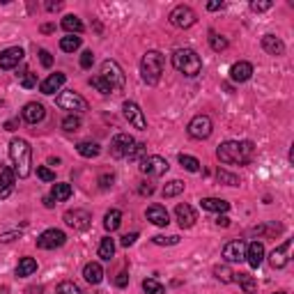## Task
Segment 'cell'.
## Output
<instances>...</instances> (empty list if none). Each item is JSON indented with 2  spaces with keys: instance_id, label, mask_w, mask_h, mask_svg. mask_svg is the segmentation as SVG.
<instances>
[{
  "instance_id": "obj_42",
  "label": "cell",
  "mask_w": 294,
  "mask_h": 294,
  "mask_svg": "<svg viewBox=\"0 0 294 294\" xmlns=\"http://www.w3.org/2000/svg\"><path fill=\"white\" fill-rule=\"evenodd\" d=\"M58 294H85V292H83L76 283L65 281V283H60V285H58Z\"/></svg>"
},
{
  "instance_id": "obj_17",
  "label": "cell",
  "mask_w": 294,
  "mask_h": 294,
  "mask_svg": "<svg viewBox=\"0 0 294 294\" xmlns=\"http://www.w3.org/2000/svg\"><path fill=\"white\" fill-rule=\"evenodd\" d=\"M23 48L21 46H12L7 48V51L0 53V69H14V67L19 65V62L23 60Z\"/></svg>"
},
{
  "instance_id": "obj_51",
  "label": "cell",
  "mask_w": 294,
  "mask_h": 294,
  "mask_svg": "<svg viewBox=\"0 0 294 294\" xmlns=\"http://www.w3.org/2000/svg\"><path fill=\"white\" fill-rule=\"evenodd\" d=\"M113 182H115V175H113V173H106V175H101V177H99V186H101V189H111Z\"/></svg>"
},
{
  "instance_id": "obj_30",
  "label": "cell",
  "mask_w": 294,
  "mask_h": 294,
  "mask_svg": "<svg viewBox=\"0 0 294 294\" xmlns=\"http://www.w3.org/2000/svg\"><path fill=\"white\" fill-rule=\"evenodd\" d=\"M71 193H74V189H71V184H53V189H51V198L56 200V203H65V200H69L71 198Z\"/></svg>"
},
{
  "instance_id": "obj_45",
  "label": "cell",
  "mask_w": 294,
  "mask_h": 294,
  "mask_svg": "<svg viewBox=\"0 0 294 294\" xmlns=\"http://www.w3.org/2000/svg\"><path fill=\"white\" fill-rule=\"evenodd\" d=\"M177 242H179V237H163V234L152 237V244H156V246H175Z\"/></svg>"
},
{
  "instance_id": "obj_5",
  "label": "cell",
  "mask_w": 294,
  "mask_h": 294,
  "mask_svg": "<svg viewBox=\"0 0 294 294\" xmlns=\"http://www.w3.org/2000/svg\"><path fill=\"white\" fill-rule=\"evenodd\" d=\"M56 104L60 106L62 111H71V115H78V113H85L87 111V101L83 99L78 92L74 90H65L56 97Z\"/></svg>"
},
{
  "instance_id": "obj_46",
  "label": "cell",
  "mask_w": 294,
  "mask_h": 294,
  "mask_svg": "<svg viewBox=\"0 0 294 294\" xmlns=\"http://www.w3.org/2000/svg\"><path fill=\"white\" fill-rule=\"evenodd\" d=\"M145 152H147V145L145 143H136L134 152H131V156H129V161H143L145 159Z\"/></svg>"
},
{
  "instance_id": "obj_11",
  "label": "cell",
  "mask_w": 294,
  "mask_h": 294,
  "mask_svg": "<svg viewBox=\"0 0 294 294\" xmlns=\"http://www.w3.org/2000/svg\"><path fill=\"white\" fill-rule=\"evenodd\" d=\"M168 21L173 23L175 28H191L195 21H198V16H195V12L189 7V5H177V7L170 12V16H168Z\"/></svg>"
},
{
  "instance_id": "obj_48",
  "label": "cell",
  "mask_w": 294,
  "mask_h": 294,
  "mask_svg": "<svg viewBox=\"0 0 294 294\" xmlns=\"http://www.w3.org/2000/svg\"><path fill=\"white\" fill-rule=\"evenodd\" d=\"M271 7H273L271 0H255V3H251L253 12H267V9H271Z\"/></svg>"
},
{
  "instance_id": "obj_1",
  "label": "cell",
  "mask_w": 294,
  "mask_h": 294,
  "mask_svg": "<svg viewBox=\"0 0 294 294\" xmlns=\"http://www.w3.org/2000/svg\"><path fill=\"white\" fill-rule=\"evenodd\" d=\"M253 154H255V145L251 140H225V143L218 145L216 156L220 163L225 166H246L251 163Z\"/></svg>"
},
{
  "instance_id": "obj_64",
  "label": "cell",
  "mask_w": 294,
  "mask_h": 294,
  "mask_svg": "<svg viewBox=\"0 0 294 294\" xmlns=\"http://www.w3.org/2000/svg\"><path fill=\"white\" fill-rule=\"evenodd\" d=\"M276 294H285V292H276Z\"/></svg>"
},
{
  "instance_id": "obj_23",
  "label": "cell",
  "mask_w": 294,
  "mask_h": 294,
  "mask_svg": "<svg viewBox=\"0 0 294 294\" xmlns=\"http://www.w3.org/2000/svg\"><path fill=\"white\" fill-rule=\"evenodd\" d=\"M14 182H16V173L14 168H3L0 170V200H5L14 189Z\"/></svg>"
},
{
  "instance_id": "obj_22",
  "label": "cell",
  "mask_w": 294,
  "mask_h": 294,
  "mask_svg": "<svg viewBox=\"0 0 294 294\" xmlns=\"http://www.w3.org/2000/svg\"><path fill=\"white\" fill-rule=\"evenodd\" d=\"M23 120L28 122V124H39V122L44 120V115H46V111H44L42 104H37V101H30V104L23 106Z\"/></svg>"
},
{
  "instance_id": "obj_12",
  "label": "cell",
  "mask_w": 294,
  "mask_h": 294,
  "mask_svg": "<svg viewBox=\"0 0 294 294\" xmlns=\"http://www.w3.org/2000/svg\"><path fill=\"white\" fill-rule=\"evenodd\" d=\"M122 113H124L126 122H129L134 129H138V131H145L147 129L145 113L140 111V106L136 104V101H124V104H122Z\"/></svg>"
},
{
  "instance_id": "obj_41",
  "label": "cell",
  "mask_w": 294,
  "mask_h": 294,
  "mask_svg": "<svg viewBox=\"0 0 294 294\" xmlns=\"http://www.w3.org/2000/svg\"><path fill=\"white\" fill-rule=\"evenodd\" d=\"M214 276H216L220 283H232V281H234V273L230 271L225 264H218V267H214Z\"/></svg>"
},
{
  "instance_id": "obj_60",
  "label": "cell",
  "mask_w": 294,
  "mask_h": 294,
  "mask_svg": "<svg viewBox=\"0 0 294 294\" xmlns=\"http://www.w3.org/2000/svg\"><path fill=\"white\" fill-rule=\"evenodd\" d=\"M53 30H56L53 23H44V26H42V32H53Z\"/></svg>"
},
{
  "instance_id": "obj_24",
  "label": "cell",
  "mask_w": 294,
  "mask_h": 294,
  "mask_svg": "<svg viewBox=\"0 0 294 294\" xmlns=\"http://www.w3.org/2000/svg\"><path fill=\"white\" fill-rule=\"evenodd\" d=\"M83 278H85L90 285H99L104 281V269H101L99 262H87L83 267Z\"/></svg>"
},
{
  "instance_id": "obj_34",
  "label": "cell",
  "mask_w": 294,
  "mask_h": 294,
  "mask_svg": "<svg viewBox=\"0 0 294 294\" xmlns=\"http://www.w3.org/2000/svg\"><path fill=\"white\" fill-rule=\"evenodd\" d=\"M60 48H62L65 53L78 51V48H81V37H78V35H67V37H62V39H60Z\"/></svg>"
},
{
  "instance_id": "obj_40",
  "label": "cell",
  "mask_w": 294,
  "mask_h": 294,
  "mask_svg": "<svg viewBox=\"0 0 294 294\" xmlns=\"http://www.w3.org/2000/svg\"><path fill=\"white\" fill-rule=\"evenodd\" d=\"M62 129H65L67 134L78 131V129H81V117H78V115H67L65 120H62Z\"/></svg>"
},
{
  "instance_id": "obj_63",
  "label": "cell",
  "mask_w": 294,
  "mask_h": 294,
  "mask_svg": "<svg viewBox=\"0 0 294 294\" xmlns=\"http://www.w3.org/2000/svg\"><path fill=\"white\" fill-rule=\"evenodd\" d=\"M0 294H9V290H7V287H3V290H0Z\"/></svg>"
},
{
  "instance_id": "obj_33",
  "label": "cell",
  "mask_w": 294,
  "mask_h": 294,
  "mask_svg": "<svg viewBox=\"0 0 294 294\" xmlns=\"http://www.w3.org/2000/svg\"><path fill=\"white\" fill-rule=\"evenodd\" d=\"M113 255H115V239L111 237H104L99 244V258L106 260V262H111Z\"/></svg>"
},
{
  "instance_id": "obj_13",
  "label": "cell",
  "mask_w": 294,
  "mask_h": 294,
  "mask_svg": "<svg viewBox=\"0 0 294 294\" xmlns=\"http://www.w3.org/2000/svg\"><path fill=\"white\" fill-rule=\"evenodd\" d=\"M62 218H65V223L74 230H87L92 223V216L87 209H69V212H65Z\"/></svg>"
},
{
  "instance_id": "obj_3",
  "label": "cell",
  "mask_w": 294,
  "mask_h": 294,
  "mask_svg": "<svg viewBox=\"0 0 294 294\" xmlns=\"http://www.w3.org/2000/svg\"><path fill=\"white\" fill-rule=\"evenodd\" d=\"M173 67L186 78H195L203 71V58L193 51V48H177L173 53Z\"/></svg>"
},
{
  "instance_id": "obj_4",
  "label": "cell",
  "mask_w": 294,
  "mask_h": 294,
  "mask_svg": "<svg viewBox=\"0 0 294 294\" xmlns=\"http://www.w3.org/2000/svg\"><path fill=\"white\" fill-rule=\"evenodd\" d=\"M163 74V56L159 51H147L140 60V76L147 85H156Z\"/></svg>"
},
{
  "instance_id": "obj_56",
  "label": "cell",
  "mask_w": 294,
  "mask_h": 294,
  "mask_svg": "<svg viewBox=\"0 0 294 294\" xmlns=\"http://www.w3.org/2000/svg\"><path fill=\"white\" fill-rule=\"evenodd\" d=\"M14 237H21V232H7V234H0V242H12Z\"/></svg>"
},
{
  "instance_id": "obj_28",
  "label": "cell",
  "mask_w": 294,
  "mask_h": 294,
  "mask_svg": "<svg viewBox=\"0 0 294 294\" xmlns=\"http://www.w3.org/2000/svg\"><path fill=\"white\" fill-rule=\"evenodd\" d=\"M62 28H65L69 35H81L83 30H85V26H83V21L78 16H74V14H67L65 19H62Z\"/></svg>"
},
{
  "instance_id": "obj_6",
  "label": "cell",
  "mask_w": 294,
  "mask_h": 294,
  "mask_svg": "<svg viewBox=\"0 0 294 294\" xmlns=\"http://www.w3.org/2000/svg\"><path fill=\"white\" fill-rule=\"evenodd\" d=\"M186 131H189V136H191V138H195V140L209 138V136H212V131H214L212 117H209V115H195L193 120L189 122Z\"/></svg>"
},
{
  "instance_id": "obj_15",
  "label": "cell",
  "mask_w": 294,
  "mask_h": 294,
  "mask_svg": "<svg viewBox=\"0 0 294 294\" xmlns=\"http://www.w3.org/2000/svg\"><path fill=\"white\" fill-rule=\"evenodd\" d=\"M175 218H177V223H179V228L182 230H189V228H193L195 225V220H198V214H195V209L191 207V205H177L175 207Z\"/></svg>"
},
{
  "instance_id": "obj_58",
  "label": "cell",
  "mask_w": 294,
  "mask_h": 294,
  "mask_svg": "<svg viewBox=\"0 0 294 294\" xmlns=\"http://www.w3.org/2000/svg\"><path fill=\"white\" fill-rule=\"evenodd\" d=\"M216 225H223V228H228V225H230V218H228V216H218V218H216Z\"/></svg>"
},
{
  "instance_id": "obj_16",
  "label": "cell",
  "mask_w": 294,
  "mask_h": 294,
  "mask_svg": "<svg viewBox=\"0 0 294 294\" xmlns=\"http://www.w3.org/2000/svg\"><path fill=\"white\" fill-rule=\"evenodd\" d=\"M223 258H225V262H242V260L246 258V244H244L242 239H234V242L225 244Z\"/></svg>"
},
{
  "instance_id": "obj_10",
  "label": "cell",
  "mask_w": 294,
  "mask_h": 294,
  "mask_svg": "<svg viewBox=\"0 0 294 294\" xmlns=\"http://www.w3.org/2000/svg\"><path fill=\"white\" fill-rule=\"evenodd\" d=\"M168 168H170L168 161H166L163 156H156V154L145 156V159L140 161V173L150 175V177H161V175L168 173Z\"/></svg>"
},
{
  "instance_id": "obj_55",
  "label": "cell",
  "mask_w": 294,
  "mask_h": 294,
  "mask_svg": "<svg viewBox=\"0 0 294 294\" xmlns=\"http://www.w3.org/2000/svg\"><path fill=\"white\" fill-rule=\"evenodd\" d=\"M207 9H209V12H216V9H223V3H220V0H212V3H207Z\"/></svg>"
},
{
  "instance_id": "obj_54",
  "label": "cell",
  "mask_w": 294,
  "mask_h": 294,
  "mask_svg": "<svg viewBox=\"0 0 294 294\" xmlns=\"http://www.w3.org/2000/svg\"><path fill=\"white\" fill-rule=\"evenodd\" d=\"M138 193H140V195H152V193H154V184L143 182V184L138 186Z\"/></svg>"
},
{
  "instance_id": "obj_52",
  "label": "cell",
  "mask_w": 294,
  "mask_h": 294,
  "mask_svg": "<svg viewBox=\"0 0 294 294\" xmlns=\"http://www.w3.org/2000/svg\"><path fill=\"white\" fill-rule=\"evenodd\" d=\"M136 239H138V232H131V234H124V237H122V246H124V248L134 246V244H136Z\"/></svg>"
},
{
  "instance_id": "obj_14",
  "label": "cell",
  "mask_w": 294,
  "mask_h": 294,
  "mask_svg": "<svg viewBox=\"0 0 294 294\" xmlns=\"http://www.w3.org/2000/svg\"><path fill=\"white\" fill-rule=\"evenodd\" d=\"M290 248H292V239H285L281 246L271 251V255H269V264H271L273 269L287 267V262H290Z\"/></svg>"
},
{
  "instance_id": "obj_62",
  "label": "cell",
  "mask_w": 294,
  "mask_h": 294,
  "mask_svg": "<svg viewBox=\"0 0 294 294\" xmlns=\"http://www.w3.org/2000/svg\"><path fill=\"white\" fill-rule=\"evenodd\" d=\"M60 163V159H58V156H51V159H48V166H58Z\"/></svg>"
},
{
  "instance_id": "obj_57",
  "label": "cell",
  "mask_w": 294,
  "mask_h": 294,
  "mask_svg": "<svg viewBox=\"0 0 294 294\" xmlns=\"http://www.w3.org/2000/svg\"><path fill=\"white\" fill-rule=\"evenodd\" d=\"M60 7H62V3H46V9H48V12H58Z\"/></svg>"
},
{
  "instance_id": "obj_44",
  "label": "cell",
  "mask_w": 294,
  "mask_h": 294,
  "mask_svg": "<svg viewBox=\"0 0 294 294\" xmlns=\"http://www.w3.org/2000/svg\"><path fill=\"white\" fill-rule=\"evenodd\" d=\"M37 177L42 182H56V173H53L48 166H37Z\"/></svg>"
},
{
  "instance_id": "obj_18",
  "label": "cell",
  "mask_w": 294,
  "mask_h": 294,
  "mask_svg": "<svg viewBox=\"0 0 294 294\" xmlns=\"http://www.w3.org/2000/svg\"><path fill=\"white\" fill-rule=\"evenodd\" d=\"M145 216H147L150 223H154L156 228H166V225L170 223V214H168V209H166L163 205H152V207H147Z\"/></svg>"
},
{
  "instance_id": "obj_47",
  "label": "cell",
  "mask_w": 294,
  "mask_h": 294,
  "mask_svg": "<svg viewBox=\"0 0 294 294\" xmlns=\"http://www.w3.org/2000/svg\"><path fill=\"white\" fill-rule=\"evenodd\" d=\"M21 85L26 87V90H32V87H37V76L35 74H23V78H21Z\"/></svg>"
},
{
  "instance_id": "obj_29",
  "label": "cell",
  "mask_w": 294,
  "mask_h": 294,
  "mask_svg": "<svg viewBox=\"0 0 294 294\" xmlns=\"http://www.w3.org/2000/svg\"><path fill=\"white\" fill-rule=\"evenodd\" d=\"M35 271H37V260L35 258H21V262H19V267H16V276L28 278Z\"/></svg>"
},
{
  "instance_id": "obj_26",
  "label": "cell",
  "mask_w": 294,
  "mask_h": 294,
  "mask_svg": "<svg viewBox=\"0 0 294 294\" xmlns=\"http://www.w3.org/2000/svg\"><path fill=\"white\" fill-rule=\"evenodd\" d=\"M200 207L207 209V212H216V214H225L230 209V203L223 198H203L200 200Z\"/></svg>"
},
{
  "instance_id": "obj_32",
  "label": "cell",
  "mask_w": 294,
  "mask_h": 294,
  "mask_svg": "<svg viewBox=\"0 0 294 294\" xmlns=\"http://www.w3.org/2000/svg\"><path fill=\"white\" fill-rule=\"evenodd\" d=\"M120 225H122V212H120V209H111V212H106L104 228L108 230V232H115Z\"/></svg>"
},
{
  "instance_id": "obj_25",
  "label": "cell",
  "mask_w": 294,
  "mask_h": 294,
  "mask_svg": "<svg viewBox=\"0 0 294 294\" xmlns=\"http://www.w3.org/2000/svg\"><path fill=\"white\" fill-rule=\"evenodd\" d=\"M262 48L269 53V56H283V53H285V44H283V39L276 37V35H264Z\"/></svg>"
},
{
  "instance_id": "obj_20",
  "label": "cell",
  "mask_w": 294,
  "mask_h": 294,
  "mask_svg": "<svg viewBox=\"0 0 294 294\" xmlns=\"http://www.w3.org/2000/svg\"><path fill=\"white\" fill-rule=\"evenodd\" d=\"M251 76H253V65L246 60L234 62V65L230 67V78H232L234 83H246Z\"/></svg>"
},
{
  "instance_id": "obj_21",
  "label": "cell",
  "mask_w": 294,
  "mask_h": 294,
  "mask_svg": "<svg viewBox=\"0 0 294 294\" xmlns=\"http://www.w3.org/2000/svg\"><path fill=\"white\" fill-rule=\"evenodd\" d=\"M244 260H246L253 269H258L260 264H262V260H264V244L258 242V239H255V242H251L246 246V258H244Z\"/></svg>"
},
{
  "instance_id": "obj_39",
  "label": "cell",
  "mask_w": 294,
  "mask_h": 294,
  "mask_svg": "<svg viewBox=\"0 0 294 294\" xmlns=\"http://www.w3.org/2000/svg\"><path fill=\"white\" fill-rule=\"evenodd\" d=\"M179 163H182V168L189 170V173H198V170H200V161L195 159V156L179 154Z\"/></svg>"
},
{
  "instance_id": "obj_53",
  "label": "cell",
  "mask_w": 294,
  "mask_h": 294,
  "mask_svg": "<svg viewBox=\"0 0 294 294\" xmlns=\"http://www.w3.org/2000/svg\"><path fill=\"white\" fill-rule=\"evenodd\" d=\"M115 285H117V287H126V285H129V273H126V271H120V273H117Z\"/></svg>"
},
{
  "instance_id": "obj_36",
  "label": "cell",
  "mask_w": 294,
  "mask_h": 294,
  "mask_svg": "<svg viewBox=\"0 0 294 294\" xmlns=\"http://www.w3.org/2000/svg\"><path fill=\"white\" fill-rule=\"evenodd\" d=\"M90 85L95 87L97 92H101V95H111V92H113V85L106 81L104 76H101V74H99V76H92L90 78Z\"/></svg>"
},
{
  "instance_id": "obj_50",
  "label": "cell",
  "mask_w": 294,
  "mask_h": 294,
  "mask_svg": "<svg viewBox=\"0 0 294 294\" xmlns=\"http://www.w3.org/2000/svg\"><path fill=\"white\" fill-rule=\"evenodd\" d=\"M39 62H42V67H46V69H51V65H53V58H51V53H48L46 48H42V51H39Z\"/></svg>"
},
{
  "instance_id": "obj_2",
  "label": "cell",
  "mask_w": 294,
  "mask_h": 294,
  "mask_svg": "<svg viewBox=\"0 0 294 294\" xmlns=\"http://www.w3.org/2000/svg\"><path fill=\"white\" fill-rule=\"evenodd\" d=\"M9 159H12V168L16 173V177L26 179L32 173V150L28 145V140L23 138H14L9 143Z\"/></svg>"
},
{
  "instance_id": "obj_9",
  "label": "cell",
  "mask_w": 294,
  "mask_h": 294,
  "mask_svg": "<svg viewBox=\"0 0 294 294\" xmlns=\"http://www.w3.org/2000/svg\"><path fill=\"white\" fill-rule=\"evenodd\" d=\"M134 147H136L134 136H129V134H117L115 138L111 140V154L115 156V159H129L131 152H134Z\"/></svg>"
},
{
  "instance_id": "obj_61",
  "label": "cell",
  "mask_w": 294,
  "mask_h": 294,
  "mask_svg": "<svg viewBox=\"0 0 294 294\" xmlns=\"http://www.w3.org/2000/svg\"><path fill=\"white\" fill-rule=\"evenodd\" d=\"M53 205H56V203H53V198H51V195H46V198H44V207H48V209H51Z\"/></svg>"
},
{
  "instance_id": "obj_37",
  "label": "cell",
  "mask_w": 294,
  "mask_h": 294,
  "mask_svg": "<svg viewBox=\"0 0 294 294\" xmlns=\"http://www.w3.org/2000/svg\"><path fill=\"white\" fill-rule=\"evenodd\" d=\"M182 191H184L182 179H173V182H168L163 186V198H175V195H179Z\"/></svg>"
},
{
  "instance_id": "obj_43",
  "label": "cell",
  "mask_w": 294,
  "mask_h": 294,
  "mask_svg": "<svg viewBox=\"0 0 294 294\" xmlns=\"http://www.w3.org/2000/svg\"><path fill=\"white\" fill-rule=\"evenodd\" d=\"M209 46H212L214 51H225V48H228V39L212 32V35H209Z\"/></svg>"
},
{
  "instance_id": "obj_38",
  "label": "cell",
  "mask_w": 294,
  "mask_h": 294,
  "mask_svg": "<svg viewBox=\"0 0 294 294\" xmlns=\"http://www.w3.org/2000/svg\"><path fill=\"white\" fill-rule=\"evenodd\" d=\"M143 292L145 294H166V287L161 285L156 278H145L143 281Z\"/></svg>"
},
{
  "instance_id": "obj_59",
  "label": "cell",
  "mask_w": 294,
  "mask_h": 294,
  "mask_svg": "<svg viewBox=\"0 0 294 294\" xmlns=\"http://www.w3.org/2000/svg\"><path fill=\"white\" fill-rule=\"evenodd\" d=\"M16 124H19L16 120H9V122H5V129H7V131H14V129H16Z\"/></svg>"
},
{
  "instance_id": "obj_27",
  "label": "cell",
  "mask_w": 294,
  "mask_h": 294,
  "mask_svg": "<svg viewBox=\"0 0 294 294\" xmlns=\"http://www.w3.org/2000/svg\"><path fill=\"white\" fill-rule=\"evenodd\" d=\"M76 152L83 156V159H95V156H99L101 147H99V143H92V140H83V143L76 145Z\"/></svg>"
},
{
  "instance_id": "obj_35",
  "label": "cell",
  "mask_w": 294,
  "mask_h": 294,
  "mask_svg": "<svg viewBox=\"0 0 294 294\" xmlns=\"http://www.w3.org/2000/svg\"><path fill=\"white\" fill-rule=\"evenodd\" d=\"M216 179H218V184H225V186H239V177L234 173H230V170H225V168L216 170Z\"/></svg>"
},
{
  "instance_id": "obj_19",
  "label": "cell",
  "mask_w": 294,
  "mask_h": 294,
  "mask_svg": "<svg viewBox=\"0 0 294 294\" xmlns=\"http://www.w3.org/2000/svg\"><path fill=\"white\" fill-rule=\"evenodd\" d=\"M65 81H67L65 74L56 71V74L46 76L42 83H39V92H42V95H53V92H58L62 85H65Z\"/></svg>"
},
{
  "instance_id": "obj_49",
  "label": "cell",
  "mask_w": 294,
  "mask_h": 294,
  "mask_svg": "<svg viewBox=\"0 0 294 294\" xmlns=\"http://www.w3.org/2000/svg\"><path fill=\"white\" fill-rule=\"evenodd\" d=\"M92 62H95V53H92V51H83L81 53V67H83V69H90Z\"/></svg>"
},
{
  "instance_id": "obj_31",
  "label": "cell",
  "mask_w": 294,
  "mask_h": 294,
  "mask_svg": "<svg viewBox=\"0 0 294 294\" xmlns=\"http://www.w3.org/2000/svg\"><path fill=\"white\" fill-rule=\"evenodd\" d=\"M234 281L244 287L246 294H255L258 292V281L251 276V273H234Z\"/></svg>"
},
{
  "instance_id": "obj_7",
  "label": "cell",
  "mask_w": 294,
  "mask_h": 294,
  "mask_svg": "<svg viewBox=\"0 0 294 294\" xmlns=\"http://www.w3.org/2000/svg\"><path fill=\"white\" fill-rule=\"evenodd\" d=\"M65 242H67V234L58 228L44 230V232L37 237V246L42 248V251H56V248L65 246Z\"/></svg>"
},
{
  "instance_id": "obj_8",
  "label": "cell",
  "mask_w": 294,
  "mask_h": 294,
  "mask_svg": "<svg viewBox=\"0 0 294 294\" xmlns=\"http://www.w3.org/2000/svg\"><path fill=\"white\" fill-rule=\"evenodd\" d=\"M101 76L111 83L113 90H122L124 83H126L124 71H122V67L117 65L115 60H104V62H101Z\"/></svg>"
}]
</instances>
